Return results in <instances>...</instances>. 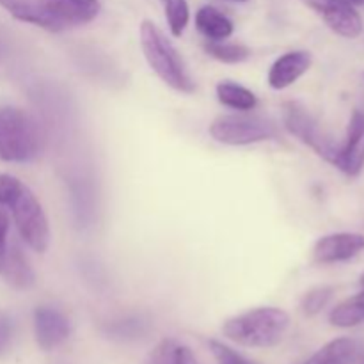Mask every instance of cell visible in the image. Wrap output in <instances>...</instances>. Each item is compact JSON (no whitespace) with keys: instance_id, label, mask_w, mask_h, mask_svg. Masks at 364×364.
I'll return each mask as SVG.
<instances>
[{"instance_id":"1","label":"cell","mask_w":364,"mask_h":364,"mask_svg":"<svg viewBox=\"0 0 364 364\" xmlns=\"http://www.w3.org/2000/svg\"><path fill=\"white\" fill-rule=\"evenodd\" d=\"M13 217L21 240L36 252H45L50 245V226L41 203L31 188L13 174H0V212Z\"/></svg>"},{"instance_id":"2","label":"cell","mask_w":364,"mask_h":364,"mask_svg":"<svg viewBox=\"0 0 364 364\" xmlns=\"http://www.w3.org/2000/svg\"><path fill=\"white\" fill-rule=\"evenodd\" d=\"M290 329V315L279 308H256L226 320L223 334L247 348H272Z\"/></svg>"},{"instance_id":"3","label":"cell","mask_w":364,"mask_h":364,"mask_svg":"<svg viewBox=\"0 0 364 364\" xmlns=\"http://www.w3.org/2000/svg\"><path fill=\"white\" fill-rule=\"evenodd\" d=\"M45 134L31 112L18 107H0V162L25 164L38 159Z\"/></svg>"},{"instance_id":"4","label":"cell","mask_w":364,"mask_h":364,"mask_svg":"<svg viewBox=\"0 0 364 364\" xmlns=\"http://www.w3.org/2000/svg\"><path fill=\"white\" fill-rule=\"evenodd\" d=\"M141 46L149 68L164 84L185 95L196 91V82L192 80L181 55L167 36L160 31L159 25L151 20H144L141 23Z\"/></svg>"},{"instance_id":"5","label":"cell","mask_w":364,"mask_h":364,"mask_svg":"<svg viewBox=\"0 0 364 364\" xmlns=\"http://www.w3.org/2000/svg\"><path fill=\"white\" fill-rule=\"evenodd\" d=\"M210 135L226 146H249L270 141L279 135L277 124L256 114H226L212 121Z\"/></svg>"},{"instance_id":"6","label":"cell","mask_w":364,"mask_h":364,"mask_svg":"<svg viewBox=\"0 0 364 364\" xmlns=\"http://www.w3.org/2000/svg\"><path fill=\"white\" fill-rule=\"evenodd\" d=\"M283 123L284 128H287L295 139L304 142V144L308 146V148H311L316 155L322 156L326 162L334 166V160H336L338 156L340 144L327 134L326 128L320 124V121L316 119L306 107H302L301 103L297 102L284 103Z\"/></svg>"},{"instance_id":"7","label":"cell","mask_w":364,"mask_h":364,"mask_svg":"<svg viewBox=\"0 0 364 364\" xmlns=\"http://www.w3.org/2000/svg\"><path fill=\"white\" fill-rule=\"evenodd\" d=\"M304 2L322 16L331 31L341 38L355 39L363 34L364 23L361 14L348 0H304Z\"/></svg>"},{"instance_id":"8","label":"cell","mask_w":364,"mask_h":364,"mask_svg":"<svg viewBox=\"0 0 364 364\" xmlns=\"http://www.w3.org/2000/svg\"><path fill=\"white\" fill-rule=\"evenodd\" d=\"M59 31L91 23L100 14L98 0H38Z\"/></svg>"},{"instance_id":"9","label":"cell","mask_w":364,"mask_h":364,"mask_svg":"<svg viewBox=\"0 0 364 364\" xmlns=\"http://www.w3.org/2000/svg\"><path fill=\"white\" fill-rule=\"evenodd\" d=\"M334 166L347 176L354 178L364 169V112L354 110L348 121L347 141L340 144Z\"/></svg>"},{"instance_id":"10","label":"cell","mask_w":364,"mask_h":364,"mask_svg":"<svg viewBox=\"0 0 364 364\" xmlns=\"http://www.w3.org/2000/svg\"><path fill=\"white\" fill-rule=\"evenodd\" d=\"M364 251V235L333 233L320 238L313 247V259L322 265L348 262Z\"/></svg>"},{"instance_id":"11","label":"cell","mask_w":364,"mask_h":364,"mask_svg":"<svg viewBox=\"0 0 364 364\" xmlns=\"http://www.w3.org/2000/svg\"><path fill=\"white\" fill-rule=\"evenodd\" d=\"M70 333V320L59 309L41 306L34 311V336L41 350L50 352L63 345Z\"/></svg>"},{"instance_id":"12","label":"cell","mask_w":364,"mask_h":364,"mask_svg":"<svg viewBox=\"0 0 364 364\" xmlns=\"http://www.w3.org/2000/svg\"><path fill=\"white\" fill-rule=\"evenodd\" d=\"M311 53L306 52V50H295V52L284 53L270 66L269 85L276 91L290 87L311 68Z\"/></svg>"},{"instance_id":"13","label":"cell","mask_w":364,"mask_h":364,"mask_svg":"<svg viewBox=\"0 0 364 364\" xmlns=\"http://www.w3.org/2000/svg\"><path fill=\"white\" fill-rule=\"evenodd\" d=\"M0 276L9 287L16 290H28L34 287L36 274L20 245L7 244L2 263H0Z\"/></svg>"},{"instance_id":"14","label":"cell","mask_w":364,"mask_h":364,"mask_svg":"<svg viewBox=\"0 0 364 364\" xmlns=\"http://www.w3.org/2000/svg\"><path fill=\"white\" fill-rule=\"evenodd\" d=\"M196 27L208 41H226L233 34V21L212 6H203L196 13Z\"/></svg>"},{"instance_id":"15","label":"cell","mask_w":364,"mask_h":364,"mask_svg":"<svg viewBox=\"0 0 364 364\" xmlns=\"http://www.w3.org/2000/svg\"><path fill=\"white\" fill-rule=\"evenodd\" d=\"M2 6L9 11L11 16L25 23L36 25V27L46 28L50 32H59L57 25L48 16L45 9L39 6L38 0H0Z\"/></svg>"},{"instance_id":"16","label":"cell","mask_w":364,"mask_h":364,"mask_svg":"<svg viewBox=\"0 0 364 364\" xmlns=\"http://www.w3.org/2000/svg\"><path fill=\"white\" fill-rule=\"evenodd\" d=\"M358 352V343L350 338H336L316 350L302 364H350Z\"/></svg>"},{"instance_id":"17","label":"cell","mask_w":364,"mask_h":364,"mask_svg":"<svg viewBox=\"0 0 364 364\" xmlns=\"http://www.w3.org/2000/svg\"><path fill=\"white\" fill-rule=\"evenodd\" d=\"M215 92L224 107H230L238 112H249L258 105V98H256L255 92L249 91L244 85L235 84V82H219Z\"/></svg>"},{"instance_id":"18","label":"cell","mask_w":364,"mask_h":364,"mask_svg":"<svg viewBox=\"0 0 364 364\" xmlns=\"http://www.w3.org/2000/svg\"><path fill=\"white\" fill-rule=\"evenodd\" d=\"M146 364H198L191 348L178 340L166 338L149 354Z\"/></svg>"},{"instance_id":"19","label":"cell","mask_w":364,"mask_h":364,"mask_svg":"<svg viewBox=\"0 0 364 364\" xmlns=\"http://www.w3.org/2000/svg\"><path fill=\"white\" fill-rule=\"evenodd\" d=\"M205 50L213 59L220 60L226 64H238L244 63L251 57V50L238 43H226V41H208L205 45Z\"/></svg>"},{"instance_id":"20","label":"cell","mask_w":364,"mask_h":364,"mask_svg":"<svg viewBox=\"0 0 364 364\" xmlns=\"http://www.w3.org/2000/svg\"><path fill=\"white\" fill-rule=\"evenodd\" d=\"M160 2H162L171 34L174 38H180L191 20V9H188L187 0H160Z\"/></svg>"},{"instance_id":"21","label":"cell","mask_w":364,"mask_h":364,"mask_svg":"<svg viewBox=\"0 0 364 364\" xmlns=\"http://www.w3.org/2000/svg\"><path fill=\"white\" fill-rule=\"evenodd\" d=\"M333 288L331 287H316L309 290L308 294L302 297L301 309L306 316H315L329 304L331 297H333Z\"/></svg>"},{"instance_id":"22","label":"cell","mask_w":364,"mask_h":364,"mask_svg":"<svg viewBox=\"0 0 364 364\" xmlns=\"http://www.w3.org/2000/svg\"><path fill=\"white\" fill-rule=\"evenodd\" d=\"M208 345L217 364H258L256 361H251L249 358H245V355L238 354L237 350H233L231 347H228V345L220 343V341L217 340H212Z\"/></svg>"},{"instance_id":"23","label":"cell","mask_w":364,"mask_h":364,"mask_svg":"<svg viewBox=\"0 0 364 364\" xmlns=\"http://www.w3.org/2000/svg\"><path fill=\"white\" fill-rule=\"evenodd\" d=\"M14 322L7 313H0V359L13 347Z\"/></svg>"},{"instance_id":"24","label":"cell","mask_w":364,"mask_h":364,"mask_svg":"<svg viewBox=\"0 0 364 364\" xmlns=\"http://www.w3.org/2000/svg\"><path fill=\"white\" fill-rule=\"evenodd\" d=\"M7 235H9V219L4 212H0V263H2L4 252L7 249Z\"/></svg>"},{"instance_id":"25","label":"cell","mask_w":364,"mask_h":364,"mask_svg":"<svg viewBox=\"0 0 364 364\" xmlns=\"http://www.w3.org/2000/svg\"><path fill=\"white\" fill-rule=\"evenodd\" d=\"M355 299H358V304H359V309H361V316H363V322H364V291L363 294L355 295Z\"/></svg>"},{"instance_id":"26","label":"cell","mask_w":364,"mask_h":364,"mask_svg":"<svg viewBox=\"0 0 364 364\" xmlns=\"http://www.w3.org/2000/svg\"><path fill=\"white\" fill-rule=\"evenodd\" d=\"M352 6H364V0H348Z\"/></svg>"},{"instance_id":"27","label":"cell","mask_w":364,"mask_h":364,"mask_svg":"<svg viewBox=\"0 0 364 364\" xmlns=\"http://www.w3.org/2000/svg\"><path fill=\"white\" fill-rule=\"evenodd\" d=\"M359 283H361V288H363V291H364V272H363L361 279H359Z\"/></svg>"},{"instance_id":"28","label":"cell","mask_w":364,"mask_h":364,"mask_svg":"<svg viewBox=\"0 0 364 364\" xmlns=\"http://www.w3.org/2000/svg\"><path fill=\"white\" fill-rule=\"evenodd\" d=\"M230 2H249V0H230Z\"/></svg>"}]
</instances>
